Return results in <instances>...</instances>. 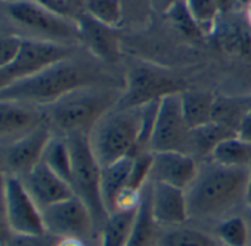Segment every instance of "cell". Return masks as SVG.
Returning <instances> with one entry per match:
<instances>
[{
  "instance_id": "cell-13",
  "label": "cell",
  "mask_w": 251,
  "mask_h": 246,
  "mask_svg": "<svg viewBox=\"0 0 251 246\" xmlns=\"http://www.w3.org/2000/svg\"><path fill=\"white\" fill-rule=\"evenodd\" d=\"M45 121V109L40 106L12 99H0V146L25 136Z\"/></svg>"
},
{
  "instance_id": "cell-43",
  "label": "cell",
  "mask_w": 251,
  "mask_h": 246,
  "mask_svg": "<svg viewBox=\"0 0 251 246\" xmlns=\"http://www.w3.org/2000/svg\"><path fill=\"white\" fill-rule=\"evenodd\" d=\"M239 2L242 3V6H247V5H248V3L251 2V0H239Z\"/></svg>"
},
{
  "instance_id": "cell-25",
  "label": "cell",
  "mask_w": 251,
  "mask_h": 246,
  "mask_svg": "<svg viewBox=\"0 0 251 246\" xmlns=\"http://www.w3.org/2000/svg\"><path fill=\"white\" fill-rule=\"evenodd\" d=\"M210 161L230 168H248L251 164V145L238 136H232L214 149Z\"/></svg>"
},
{
  "instance_id": "cell-14",
  "label": "cell",
  "mask_w": 251,
  "mask_h": 246,
  "mask_svg": "<svg viewBox=\"0 0 251 246\" xmlns=\"http://www.w3.org/2000/svg\"><path fill=\"white\" fill-rule=\"evenodd\" d=\"M198 161L185 152H152L151 181L186 190L198 174Z\"/></svg>"
},
{
  "instance_id": "cell-17",
  "label": "cell",
  "mask_w": 251,
  "mask_h": 246,
  "mask_svg": "<svg viewBox=\"0 0 251 246\" xmlns=\"http://www.w3.org/2000/svg\"><path fill=\"white\" fill-rule=\"evenodd\" d=\"M21 180L40 209L74 195L70 183L53 173L43 161H40L28 174L21 177Z\"/></svg>"
},
{
  "instance_id": "cell-45",
  "label": "cell",
  "mask_w": 251,
  "mask_h": 246,
  "mask_svg": "<svg viewBox=\"0 0 251 246\" xmlns=\"http://www.w3.org/2000/svg\"><path fill=\"white\" fill-rule=\"evenodd\" d=\"M5 179V176H3V171H2V168H0V181H2Z\"/></svg>"
},
{
  "instance_id": "cell-7",
  "label": "cell",
  "mask_w": 251,
  "mask_h": 246,
  "mask_svg": "<svg viewBox=\"0 0 251 246\" xmlns=\"http://www.w3.org/2000/svg\"><path fill=\"white\" fill-rule=\"evenodd\" d=\"M5 8L11 20L25 31L31 33L34 36L33 39L65 46L80 45L77 22L48 11L34 0H20V2L6 3Z\"/></svg>"
},
{
  "instance_id": "cell-33",
  "label": "cell",
  "mask_w": 251,
  "mask_h": 246,
  "mask_svg": "<svg viewBox=\"0 0 251 246\" xmlns=\"http://www.w3.org/2000/svg\"><path fill=\"white\" fill-rule=\"evenodd\" d=\"M23 45V37L9 33H0V69L9 67Z\"/></svg>"
},
{
  "instance_id": "cell-37",
  "label": "cell",
  "mask_w": 251,
  "mask_h": 246,
  "mask_svg": "<svg viewBox=\"0 0 251 246\" xmlns=\"http://www.w3.org/2000/svg\"><path fill=\"white\" fill-rule=\"evenodd\" d=\"M214 3L220 15H233L239 12L241 8H244L239 0H214Z\"/></svg>"
},
{
  "instance_id": "cell-20",
  "label": "cell",
  "mask_w": 251,
  "mask_h": 246,
  "mask_svg": "<svg viewBox=\"0 0 251 246\" xmlns=\"http://www.w3.org/2000/svg\"><path fill=\"white\" fill-rule=\"evenodd\" d=\"M214 36H217L220 46L239 56H251V25L247 20L229 18L223 25L217 22Z\"/></svg>"
},
{
  "instance_id": "cell-50",
  "label": "cell",
  "mask_w": 251,
  "mask_h": 246,
  "mask_svg": "<svg viewBox=\"0 0 251 246\" xmlns=\"http://www.w3.org/2000/svg\"><path fill=\"white\" fill-rule=\"evenodd\" d=\"M154 246H158V245H157V243H155V245H154Z\"/></svg>"
},
{
  "instance_id": "cell-35",
  "label": "cell",
  "mask_w": 251,
  "mask_h": 246,
  "mask_svg": "<svg viewBox=\"0 0 251 246\" xmlns=\"http://www.w3.org/2000/svg\"><path fill=\"white\" fill-rule=\"evenodd\" d=\"M3 180L0 181V243L6 245L14 233L11 230V224H9V218H8V208H6V199H5Z\"/></svg>"
},
{
  "instance_id": "cell-48",
  "label": "cell",
  "mask_w": 251,
  "mask_h": 246,
  "mask_svg": "<svg viewBox=\"0 0 251 246\" xmlns=\"http://www.w3.org/2000/svg\"><path fill=\"white\" fill-rule=\"evenodd\" d=\"M0 246H5V245H3V243H0Z\"/></svg>"
},
{
  "instance_id": "cell-36",
  "label": "cell",
  "mask_w": 251,
  "mask_h": 246,
  "mask_svg": "<svg viewBox=\"0 0 251 246\" xmlns=\"http://www.w3.org/2000/svg\"><path fill=\"white\" fill-rule=\"evenodd\" d=\"M236 136L241 140H244V142H247V143L251 145V108L242 116L239 126L236 129Z\"/></svg>"
},
{
  "instance_id": "cell-19",
  "label": "cell",
  "mask_w": 251,
  "mask_h": 246,
  "mask_svg": "<svg viewBox=\"0 0 251 246\" xmlns=\"http://www.w3.org/2000/svg\"><path fill=\"white\" fill-rule=\"evenodd\" d=\"M232 136H236L235 132L217 124V122L210 121L204 126L189 130L186 154H189L197 161H204V162L210 161L214 149L223 140H226Z\"/></svg>"
},
{
  "instance_id": "cell-16",
  "label": "cell",
  "mask_w": 251,
  "mask_h": 246,
  "mask_svg": "<svg viewBox=\"0 0 251 246\" xmlns=\"http://www.w3.org/2000/svg\"><path fill=\"white\" fill-rule=\"evenodd\" d=\"M80 33V45H83L87 52L99 62L114 64L120 58V39L117 28L103 25L89 17L81 15L77 21Z\"/></svg>"
},
{
  "instance_id": "cell-27",
  "label": "cell",
  "mask_w": 251,
  "mask_h": 246,
  "mask_svg": "<svg viewBox=\"0 0 251 246\" xmlns=\"http://www.w3.org/2000/svg\"><path fill=\"white\" fill-rule=\"evenodd\" d=\"M158 246H219L210 234L189 227H172L157 237Z\"/></svg>"
},
{
  "instance_id": "cell-49",
  "label": "cell",
  "mask_w": 251,
  "mask_h": 246,
  "mask_svg": "<svg viewBox=\"0 0 251 246\" xmlns=\"http://www.w3.org/2000/svg\"><path fill=\"white\" fill-rule=\"evenodd\" d=\"M248 246H251V242H250V245H248Z\"/></svg>"
},
{
  "instance_id": "cell-28",
  "label": "cell",
  "mask_w": 251,
  "mask_h": 246,
  "mask_svg": "<svg viewBox=\"0 0 251 246\" xmlns=\"http://www.w3.org/2000/svg\"><path fill=\"white\" fill-rule=\"evenodd\" d=\"M216 236L225 246H248L251 242V228L242 217L230 215L217 224Z\"/></svg>"
},
{
  "instance_id": "cell-39",
  "label": "cell",
  "mask_w": 251,
  "mask_h": 246,
  "mask_svg": "<svg viewBox=\"0 0 251 246\" xmlns=\"http://www.w3.org/2000/svg\"><path fill=\"white\" fill-rule=\"evenodd\" d=\"M12 83H14V80H12V77L9 75L8 69H6V68L0 69V93H2L6 87H9Z\"/></svg>"
},
{
  "instance_id": "cell-11",
  "label": "cell",
  "mask_w": 251,
  "mask_h": 246,
  "mask_svg": "<svg viewBox=\"0 0 251 246\" xmlns=\"http://www.w3.org/2000/svg\"><path fill=\"white\" fill-rule=\"evenodd\" d=\"M5 199L12 233L39 234L45 233L42 209L33 201L20 177H5Z\"/></svg>"
},
{
  "instance_id": "cell-18",
  "label": "cell",
  "mask_w": 251,
  "mask_h": 246,
  "mask_svg": "<svg viewBox=\"0 0 251 246\" xmlns=\"http://www.w3.org/2000/svg\"><path fill=\"white\" fill-rule=\"evenodd\" d=\"M132 165L133 157H129L115 161L109 165L100 167V193L108 215L115 211L118 198L127 187Z\"/></svg>"
},
{
  "instance_id": "cell-47",
  "label": "cell",
  "mask_w": 251,
  "mask_h": 246,
  "mask_svg": "<svg viewBox=\"0 0 251 246\" xmlns=\"http://www.w3.org/2000/svg\"><path fill=\"white\" fill-rule=\"evenodd\" d=\"M251 209V208H250ZM250 228H251V218H250Z\"/></svg>"
},
{
  "instance_id": "cell-15",
  "label": "cell",
  "mask_w": 251,
  "mask_h": 246,
  "mask_svg": "<svg viewBox=\"0 0 251 246\" xmlns=\"http://www.w3.org/2000/svg\"><path fill=\"white\" fill-rule=\"evenodd\" d=\"M150 206L154 221L161 227H179L189 218L185 190L166 183L151 181Z\"/></svg>"
},
{
  "instance_id": "cell-41",
  "label": "cell",
  "mask_w": 251,
  "mask_h": 246,
  "mask_svg": "<svg viewBox=\"0 0 251 246\" xmlns=\"http://www.w3.org/2000/svg\"><path fill=\"white\" fill-rule=\"evenodd\" d=\"M245 203L251 208V164L248 167V177H247V190H245Z\"/></svg>"
},
{
  "instance_id": "cell-10",
  "label": "cell",
  "mask_w": 251,
  "mask_h": 246,
  "mask_svg": "<svg viewBox=\"0 0 251 246\" xmlns=\"http://www.w3.org/2000/svg\"><path fill=\"white\" fill-rule=\"evenodd\" d=\"M45 230L59 239H83L93 228V217L86 203L75 195L42 209Z\"/></svg>"
},
{
  "instance_id": "cell-6",
  "label": "cell",
  "mask_w": 251,
  "mask_h": 246,
  "mask_svg": "<svg viewBox=\"0 0 251 246\" xmlns=\"http://www.w3.org/2000/svg\"><path fill=\"white\" fill-rule=\"evenodd\" d=\"M182 91H185L183 81L170 69L148 62H136L130 65L126 75L123 96L117 108H139L167 94Z\"/></svg>"
},
{
  "instance_id": "cell-46",
  "label": "cell",
  "mask_w": 251,
  "mask_h": 246,
  "mask_svg": "<svg viewBox=\"0 0 251 246\" xmlns=\"http://www.w3.org/2000/svg\"><path fill=\"white\" fill-rule=\"evenodd\" d=\"M247 100H248V105H250V108H251V93L247 96Z\"/></svg>"
},
{
  "instance_id": "cell-40",
  "label": "cell",
  "mask_w": 251,
  "mask_h": 246,
  "mask_svg": "<svg viewBox=\"0 0 251 246\" xmlns=\"http://www.w3.org/2000/svg\"><path fill=\"white\" fill-rule=\"evenodd\" d=\"M58 246H86L83 239H77V237H64L59 239Z\"/></svg>"
},
{
  "instance_id": "cell-23",
  "label": "cell",
  "mask_w": 251,
  "mask_h": 246,
  "mask_svg": "<svg viewBox=\"0 0 251 246\" xmlns=\"http://www.w3.org/2000/svg\"><path fill=\"white\" fill-rule=\"evenodd\" d=\"M157 223L152 218L150 206V184L142 190L141 202L136 212L135 225L127 246H154L157 243Z\"/></svg>"
},
{
  "instance_id": "cell-21",
  "label": "cell",
  "mask_w": 251,
  "mask_h": 246,
  "mask_svg": "<svg viewBox=\"0 0 251 246\" xmlns=\"http://www.w3.org/2000/svg\"><path fill=\"white\" fill-rule=\"evenodd\" d=\"M136 212L138 208L121 209L109 214L102 224L100 246H127L135 225Z\"/></svg>"
},
{
  "instance_id": "cell-34",
  "label": "cell",
  "mask_w": 251,
  "mask_h": 246,
  "mask_svg": "<svg viewBox=\"0 0 251 246\" xmlns=\"http://www.w3.org/2000/svg\"><path fill=\"white\" fill-rule=\"evenodd\" d=\"M59 237L45 231L39 234L14 233L5 246H58Z\"/></svg>"
},
{
  "instance_id": "cell-2",
  "label": "cell",
  "mask_w": 251,
  "mask_h": 246,
  "mask_svg": "<svg viewBox=\"0 0 251 246\" xmlns=\"http://www.w3.org/2000/svg\"><path fill=\"white\" fill-rule=\"evenodd\" d=\"M248 168H230L205 161L185 190L188 217L213 220L225 217L241 202H245Z\"/></svg>"
},
{
  "instance_id": "cell-1",
  "label": "cell",
  "mask_w": 251,
  "mask_h": 246,
  "mask_svg": "<svg viewBox=\"0 0 251 246\" xmlns=\"http://www.w3.org/2000/svg\"><path fill=\"white\" fill-rule=\"evenodd\" d=\"M100 84L118 86L117 80L99 62L71 55L37 74L17 80L0 93V99H12L46 108L80 87Z\"/></svg>"
},
{
  "instance_id": "cell-4",
  "label": "cell",
  "mask_w": 251,
  "mask_h": 246,
  "mask_svg": "<svg viewBox=\"0 0 251 246\" xmlns=\"http://www.w3.org/2000/svg\"><path fill=\"white\" fill-rule=\"evenodd\" d=\"M139 122V108H114L96 122L87 139L100 167L133 157Z\"/></svg>"
},
{
  "instance_id": "cell-32",
  "label": "cell",
  "mask_w": 251,
  "mask_h": 246,
  "mask_svg": "<svg viewBox=\"0 0 251 246\" xmlns=\"http://www.w3.org/2000/svg\"><path fill=\"white\" fill-rule=\"evenodd\" d=\"M166 17L185 36H188V37H200V36H202L201 30L195 24L194 18L191 17L188 8L185 5V0H179V2L173 8H170V11L166 14Z\"/></svg>"
},
{
  "instance_id": "cell-38",
  "label": "cell",
  "mask_w": 251,
  "mask_h": 246,
  "mask_svg": "<svg viewBox=\"0 0 251 246\" xmlns=\"http://www.w3.org/2000/svg\"><path fill=\"white\" fill-rule=\"evenodd\" d=\"M179 0H150V3L152 6V9L158 14H167L170 11V8H173Z\"/></svg>"
},
{
  "instance_id": "cell-31",
  "label": "cell",
  "mask_w": 251,
  "mask_h": 246,
  "mask_svg": "<svg viewBox=\"0 0 251 246\" xmlns=\"http://www.w3.org/2000/svg\"><path fill=\"white\" fill-rule=\"evenodd\" d=\"M34 2L48 11L74 22H77L80 17L86 14L84 0H34Z\"/></svg>"
},
{
  "instance_id": "cell-24",
  "label": "cell",
  "mask_w": 251,
  "mask_h": 246,
  "mask_svg": "<svg viewBox=\"0 0 251 246\" xmlns=\"http://www.w3.org/2000/svg\"><path fill=\"white\" fill-rule=\"evenodd\" d=\"M248 109L250 105L247 96H214L211 121L235 132L236 134V129Z\"/></svg>"
},
{
  "instance_id": "cell-26",
  "label": "cell",
  "mask_w": 251,
  "mask_h": 246,
  "mask_svg": "<svg viewBox=\"0 0 251 246\" xmlns=\"http://www.w3.org/2000/svg\"><path fill=\"white\" fill-rule=\"evenodd\" d=\"M42 161L61 179H64L68 183L71 181V151L68 139L65 136L55 133L52 134L43 152Z\"/></svg>"
},
{
  "instance_id": "cell-12",
  "label": "cell",
  "mask_w": 251,
  "mask_h": 246,
  "mask_svg": "<svg viewBox=\"0 0 251 246\" xmlns=\"http://www.w3.org/2000/svg\"><path fill=\"white\" fill-rule=\"evenodd\" d=\"M74 52V46L37 39H23V45L15 61L6 67V69L15 83L17 80L37 74L59 61L70 58Z\"/></svg>"
},
{
  "instance_id": "cell-44",
  "label": "cell",
  "mask_w": 251,
  "mask_h": 246,
  "mask_svg": "<svg viewBox=\"0 0 251 246\" xmlns=\"http://www.w3.org/2000/svg\"><path fill=\"white\" fill-rule=\"evenodd\" d=\"M2 2H5V5H6V3H14V2H20V0H2Z\"/></svg>"
},
{
  "instance_id": "cell-3",
  "label": "cell",
  "mask_w": 251,
  "mask_h": 246,
  "mask_svg": "<svg viewBox=\"0 0 251 246\" xmlns=\"http://www.w3.org/2000/svg\"><path fill=\"white\" fill-rule=\"evenodd\" d=\"M124 87L108 84L80 87L43 108L48 124L55 134L89 136L96 122L117 108Z\"/></svg>"
},
{
  "instance_id": "cell-8",
  "label": "cell",
  "mask_w": 251,
  "mask_h": 246,
  "mask_svg": "<svg viewBox=\"0 0 251 246\" xmlns=\"http://www.w3.org/2000/svg\"><path fill=\"white\" fill-rule=\"evenodd\" d=\"M189 127L182 112L180 93L167 94L160 99L151 152H185L188 151Z\"/></svg>"
},
{
  "instance_id": "cell-5",
  "label": "cell",
  "mask_w": 251,
  "mask_h": 246,
  "mask_svg": "<svg viewBox=\"0 0 251 246\" xmlns=\"http://www.w3.org/2000/svg\"><path fill=\"white\" fill-rule=\"evenodd\" d=\"M71 151V189L89 208L95 224H103L108 212L100 193V164L95 158L84 134L67 136Z\"/></svg>"
},
{
  "instance_id": "cell-29",
  "label": "cell",
  "mask_w": 251,
  "mask_h": 246,
  "mask_svg": "<svg viewBox=\"0 0 251 246\" xmlns=\"http://www.w3.org/2000/svg\"><path fill=\"white\" fill-rule=\"evenodd\" d=\"M84 9L98 22L117 28L123 20L121 0H84Z\"/></svg>"
},
{
  "instance_id": "cell-22",
  "label": "cell",
  "mask_w": 251,
  "mask_h": 246,
  "mask_svg": "<svg viewBox=\"0 0 251 246\" xmlns=\"http://www.w3.org/2000/svg\"><path fill=\"white\" fill-rule=\"evenodd\" d=\"M182 112L189 129L204 126L211 121L214 96L198 90H185L180 93Z\"/></svg>"
},
{
  "instance_id": "cell-30",
  "label": "cell",
  "mask_w": 251,
  "mask_h": 246,
  "mask_svg": "<svg viewBox=\"0 0 251 246\" xmlns=\"http://www.w3.org/2000/svg\"><path fill=\"white\" fill-rule=\"evenodd\" d=\"M185 5L202 34L214 33L220 15L214 0H185Z\"/></svg>"
},
{
  "instance_id": "cell-42",
  "label": "cell",
  "mask_w": 251,
  "mask_h": 246,
  "mask_svg": "<svg viewBox=\"0 0 251 246\" xmlns=\"http://www.w3.org/2000/svg\"><path fill=\"white\" fill-rule=\"evenodd\" d=\"M245 20L251 25V2L245 6Z\"/></svg>"
},
{
  "instance_id": "cell-9",
  "label": "cell",
  "mask_w": 251,
  "mask_h": 246,
  "mask_svg": "<svg viewBox=\"0 0 251 246\" xmlns=\"http://www.w3.org/2000/svg\"><path fill=\"white\" fill-rule=\"evenodd\" d=\"M53 132L48 121L25 136L0 146V168L5 177H24L43 158Z\"/></svg>"
}]
</instances>
